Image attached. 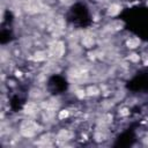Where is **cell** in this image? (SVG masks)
Returning <instances> with one entry per match:
<instances>
[{"label": "cell", "instance_id": "cell-1", "mask_svg": "<svg viewBox=\"0 0 148 148\" xmlns=\"http://www.w3.org/2000/svg\"><path fill=\"white\" fill-rule=\"evenodd\" d=\"M38 125L31 120H27L23 123L22 127H21V133L22 135H24L25 138H31L36 134V132L38 131Z\"/></svg>", "mask_w": 148, "mask_h": 148}, {"label": "cell", "instance_id": "cell-2", "mask_svg": "<svg viewBox=\"0 0 148 148\" xmlns=\"http://www.w3.org/2000/svg\"><path fill=\"white\" fill-rule=\"evenodd\" d=\"M64 52H65V46H64V44L60 43V42L56 43V44L52 45L51 49H50L51 56H53V57H56V58H60V57L64 54Z\"/></svg>", "mask_w": 148, "mask_h": 148}, {"label": "cell", "instance_id": "cell-3", "mask_svg": "<svg viewBox=\"0 0 148 148\" xmlns=\"http://www.w3.org/2000/svg\"><path fill=\"white\" fill-rule=\"evenodd\" d=\"M95 44V39H94V37L91 36V35H84L83 37H82V45L84 46V47H91L92 45Z\"/></svg>", "mask_w": 148, "mask_h": 148}, {"label": "cell", "instance_id": "cell-4", "mask_svg": "<svg viewBox=\"0 0 148 148\" xmlns=\"http://www.w3.org/2000/svg\"><path fill=\"white\" fill-rule=\"evenodd\" d=\"M120 10H121V7L118 3H112L108 9V14L110 16H116V15H118L120 13Z\"/></svg>", "mask_w": 148, "mask_h": 148}, {"label": "cell", "instance_id": "cell-5", "mask_svg": "<svg viewBox=\"0 0 148 148\" xmlns=\"http://www.w3.org/2000/svg\"><path fill=\"white\" fill-rule=\"evenodd\" d=\"M140 38H138V37H131L130 39H127V42H126V45H127V47L128 49H136L139 45H140Z\"/></svg>", "mask_w": 148, "mask_h": 148}, {"label": "cell", "instance_id": "cell-6", "mask_svg": "<svg viewBox=\"0 0 148 148\" xmlns=\"http://www.w3.org/2000/svg\"><path fill=\"white\" fill-rule=\"evenodd\" d=\"M37 110H38V108H37V105L35 103H28L25 105V108H24V111L28 114H35L37 112Z\"/></svg>", "mask_w": 148, "mask_h": 148}, {"label": "cell", "instance_id": "cell-7", "mask_svg": "<svg viewBox=\"0 0 148 148\" xmlns=\"http://www.w3.org/2000/svg\"><path fill=\"white\" fill-rule=\"evenodd\" d=\"M72 138V133L67 130H61L60 133L58 134V139L59 140H69Z\"/></svg>", "mask_w": 148, "mask_h": 148}, {"label": "cell", "instance_id": "cell-8", "mask_svg": "<svg viewBox=\"0 0 148 148\" xmlns=\"http://www.w3.org/2000/svg\"><path fill=\"white\" fill-rule=\"evenodd\" d=\"M34 59L36 61H43V60L46 59V53L44 51H37L35 53V56H34Z\"/></svg>", "mask_w": 148, "mask_h": 148}, {"label": "cell", "instance_id": "cell-9", "mask_svg": "<svg viewBox=\"0 0 148 148\" xmlns=\"http://www.w3.org/2000/svg\"><path fill=\"white\" fill-rule=\"evenodd\" d=\"M86 92H87V95H88V96H96V95H98L99 90H98L95 86H90V87L86 90Z\"/></svg>", "mask_w": 148, "mask_h": 148}, {"label": "cell", "instance_id": "cell-10", "mask_svg": "<svg viewBox=\"0 0 148 148\" xmlns=\"http://www.w3.org/2000/svg\"><path fill=\"white\" fill-rule=\"evenodd\" d=\"M69 116V112L67 111V110H62V111H60L59 112V119H65V118H67Z\"/></svg>", "mask_w": 148, "mask_h": 148}, {"label": "cell", "instance_id": "cell-11", "mask_svg": "<svg viewBox=\"0 0 148 148\" xmlns=\"http://www.w3.org/2000/svg\"><path fill=\"white\" fill-rule=\"evenodd\" d=\"M139 59H140V57H139V54H136V53H132V54L130 56V60H131V61L136 62V61H139Z\"/></svg>", "mask_w": 148, "mask_h": 148}, {"label": "cell", "instance_id": "cell-12", "mask_svg": "<svg viewBox=\"0 0 148 148\" xmlns=\"http://www.w3.org/2000/svg\"><path fill=\"white\" fill-rule=\"evenodd\" d=\"M119 113H120V116H127L128 114V111H127V109H123Z\"/></svg>", "mask_w": 148, "mask_h": 148}]
</instances>
